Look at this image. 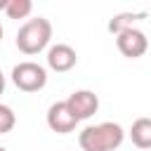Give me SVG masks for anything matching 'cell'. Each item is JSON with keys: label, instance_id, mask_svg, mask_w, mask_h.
Here are the masks:
<instances>
[{"label": "cell", "instance_id": "cell-7", "mask_svg": "<svg viewBox=\"0 0 151 151\" xmlns=\"http://www.w3.org/2000/svg\"><path fill=\"white\" fill-rule=\"evenodd\" d=\"M76 64H78V54H76V50H73L71 45L57 42V45H52V47L47 50V66H50L52 71L66 73V71H71Z\"/></svg>", "mask_w": 151, "mask_h": 151}, {"label": "cell", "instance_id": "cell-1", "mask_svg": "<svg viewBox=\"0 0 151 151\" xmlns=\"http://www.w3.org/2000/svg\"><path fill=\"white\" fill-rule=\"evenodd\" d=\"M125 142V130L118 123H99V125H87L78 134V144L83 151H116Z\"/></svg>", "mask_w": 151, "mask_h": 151}, {"label": "cell", "instance_id": "cell-11", "mask_svg": "<svg viewBox=\"0 0 151 151\" xmlns=\"http://www.w3.org/2000/svg\"><path fill=\"white\" fill-rule=\"evenodd\" d=\"M14 125H17V113H14L7 104H0V134L12 132Z\"/></svg>", "mask_w": 151, "mask_h": 151}, {"label": "cell", "instance_id": "cell-6", "mask_svg": "<svg viewBox=\"0 0 151 151\" xmlns=\"http://www.w3.org/2000/svg\"><path fill=\"white\" fill-rule=\"evenodd\" d=\"M68 109L73 111V116L78 120H85V118H92L99 109V97L92 92V90H76L68 94L66 99Z\"/></svg>", "mask_w": 151, "mask_h": 151}, {"label": "cell", "instance_id": "cell-4", "mask_svg": "<svg viewBox=\"0 0 151 151\" xmlns=\"http://www.w3.org/2000/svg\"><path fill=\"white\" fill-rule=\"evenodd\" d=\"M116 47L123 57L127 59H139L146 54L149 50V38L139 31V28H130V31H123L116 35Z\"/></svg>", "mask_w": 151, "mask_h": 151}, {"label": "cell", "instance_id": "cell-14", "mask_svg": "<svg viewBox=\"0 0 151 151\" xmlns=\"http://www.w3.org/2000/svg\"><path fill=\"white\" fill-rule=\"evenodd\" d=\"M2 33H5V31H2V24H0V40H2Z\"/></svg>", "mask_w": 151, "mask_h": 151}, {"label": "cell", "instance_id": "cell-3", "mask_svg": "<svg viewBox=\"0 0 151 151\" xmlns=\"http://www.w3.org/2000/svg\"><path fill=\"white\" fill-rule=\"evenodd\" d=\"M12 83L21 92H38L47 85V71L35 61H19L12 68Z\"/></svg>", "mask_w": 151, "mask_h": 151}, {"label": "cell", "instance_id": "cell-13", "mask_svg": "<svg viewBox=\"0 0 151 151\" xmlns=\"http://www.w3.org/2000/svg\"><path fill=\"white\" fill-rule=\"evenodd\" d=\"M7 2H9V0H0V12H5V9H7Z\"/></svg>", "mask_w": 151, "mask_h": 151}, {"label": "cell", "instance_id": "cell-8", "mask_svg": "<svg viewBox=\"0 0 151 151\" xmlns=\"http://www.w3.org/2000/svg\"><path fill=\"white\" fill-rule=\"evenodd\" d=\"M130 139L137 149H151V118H137L130 127Z\"/></svg>", "mask_w": 151, "mask_h": 151}, {"label": "cell", "instance_id": "cell-10", "mask_svg": "<svg viewBox=\"0 0 151 151\" xmlns=\"http://www.w3.org/2000/svg\"><path fill=\"white\" fill-rule=\"evenodd\" d=\"M31 12H33V2L31 0H9L7 9H5V14L9 19H26Z\"/></svg>", "mask_w": 151, "mask_h": 151}, {"label": "cell", "instance_id": "cell-12", "mask_svg": "<svg viewBox=\"0 0 151 151\" xmlns=\"http://www.w3.org/2000/svg\"><path fill=\"white\" fill-rule=\"evenodd\" d=\"M2 92H5V73L0 71V94H2Z\"/></svg>", "mask_w": 151, "mask_h": 151}, {"label": "cell", "instance_id": "cell-5", "mask_svg": "<svg viewBox=\"0 0 151 151\" xmlns=\"http://www.w3.org/2000/svg\"><path fill=\"white\" fill-rule=\"evenodd\" d=\"M80 120L73 116V111L68 109L66 101H54L50 109H47V127L57 134H68L76 130Z\"/></svg>", "mask_w": 151, "mask_h": 151}, {"label": "cell", "instance_id": "cell-2", "mask_svg": "<svg viewBox=\"0 0 151 151\" xmlns=\"http://www.w3.org/2000/svg\"><path fill=\"white\" fill-rule=\"evenodd\" d=\"M52 40V24L45 17H35L28 19L19 31H17V47L24 54H38L42 52Z\"/></svg>", "mask_w": 151, "mask_h": 151}, {"label": "cell", "instance_id": "cell-15", "mask_svg": "<svg viewBox=\"0 0 151 151\" xmlns=\"http://www.w3.org/2000/svg\"><path fill=\"white\" fill-rule=\"evenodd\" d=\"M0 151H7V149H5V146H0Z\"/></svg>", "mask_w": 151, "mask_h": 151}, {"label": "cell", "instance_id": "cell-9", "mask_svg": "<svg viewBox=\"0 0 151 151\" xmlns=\"http://www.w3.org/2000/svg\"><path fill=\"white\" fill-rule=\"evenodd\" d=\"M142 17H146V14H144V12H120V14L111 17L109 31H111L113 35H118V33H123V31H130V28H134V21H139Z\"/></svg>", "mask_w": 151, "mask_h": 151}]
</instances>
